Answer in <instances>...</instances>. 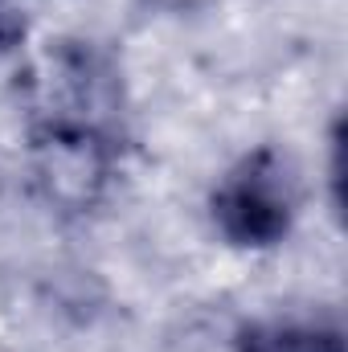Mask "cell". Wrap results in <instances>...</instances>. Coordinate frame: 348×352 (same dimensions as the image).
<instances>
[{"instance_id": "1", "label": "cell", "mask_w": 348, "mask_h": 352, "mask_svg": "<svg viewBox=\"0 0 348 352\" xmlns=\"http://www.w3.org/2000/svg\"><path fill=\"white\" fill-rule=\"evenodd\" d=\"M209 213L217 234L230 246L266 250L291 234L295 221V180L274 148H259L242 156L217 180L209 197Z\"/></svg>"}, {"instance_id": "2", "label": "cell", "mask_w": 348, "mask_h": 352, "mask_svg": "<svg viewBox=\"0 0 348 352\" xmlns=\"http://www.w3.org/2000/svg\"><path fill=\"white\" fill-rule=\"evenodd\" d=\"M238 352H345V340L328 324H254L242 332Z\"/></svg>"}, {"instance_id": "3", "label": "cell", "mask_w": 348, "mask_h": 352, "mask_svg": "<svg viewBox=\"0 0 348 352\" xmlns=\"http://www.w3.org/2000/svg\"><path fill=\"white\" fill-rule=\"evenodd\" d=\"M21 33V16H17V4L12 0H0V50L12 45V37Z\"/></svg>"}]
</instances>
